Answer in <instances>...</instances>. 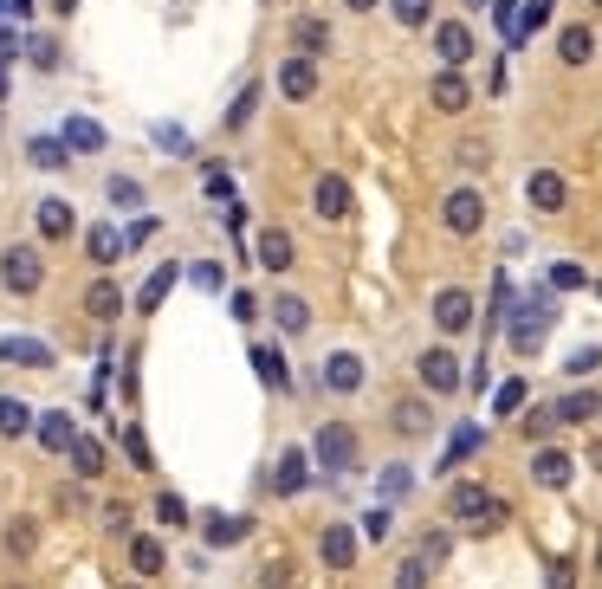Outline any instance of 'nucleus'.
Instances as JSON below:
<instances>
[{
    "instance_id": "f257e3e1",
    "label": "nucleus",
    "mask_w": 602,
    "mask_h": 589,
    "mask_svg": "<svg viewBox=\"0 0 602 589\" xmlns=\"http://www.w3.org/2000/svg\"><path fill=\"white\" fill-rule=\"evenodd\" d=\"M551 324H557L551 292H531V298H518L512 318H505V344H512L518 356H538V344H544V331H551Z\"/></svg>"
},
{
    "instance_id": "f03ea898",
    "label": "nucleus",
    "mask_w": 602,
    "mask_h": 589,
    "mask_svg": "<svg viewBox=\"0 0 602 589\" xmlns=\"http://www.w3.org/2000/svg\"><path fill=\"white\" fill-rule=\"evenodd\" d=\"M441 227L454 240H473L486 227V195L473 182H460V188H447V201H441Z\"/></svg>"
},
{
    "instance_id": "7ed1b4c3",
    "label": "nucleus",
    "mask_w": 602,
    "mask_h": 589,
    "mask_svg": "<svg viewBox=\"0 0 602 589\" xmlns=\"http://www.w3.org/2000/svg\"><path fill=\"white\" fill-rule=\"evenodd\" d=\"M415 376H421V389H428V395H454L460 382H467V376H460V356L447 350V344H428V350H421L415 356Z\"/></svg>"
},
{
    "instance_id": "20e7f679",
    "label": "nucleus",
    "mask_w": 602,
    "mask_h": 589,
    "mask_svg": "<svg viewBox=\"0 0 602 589\" xmlns=\"http://www.w3.org/2000/svg\"><path fill=\"white\" fill-rule=\"evenodd\" d=\"M0 285L20 292V298H33L39 285H46V259H39L33 246H7V253H0Z\"/></svg>"
},
{
    "instance_id": "39448f33",
    "label": "nucleus",
    "mask_w": 602,
    "mask_h": 589,
    "mask_svg": "<svg viewBox=\"0 0 602 589\" xmlns=\"http://www.w3.org/2000/svg\"><path fill=\"white\" fill-rule=\"evenodd\" d=\"M311 460H318L324 473H350L357 467V434H350L344 421H324L318 441H311Z\"/></svg>"
},
{
    "instance_id": "423d86ee",
    "label": "nucleus",
    "mask_w": 602,
    "mask_h": 589,
    "mask_svg": "<svg viewBox=\"0 0 602 589\" xmlns=\"http://www.w3.org/2000/svg\"><path fill=\"white\" fill-rule=\"evenodd\" d=\"M492 505H499V499H492L480 479H454V486H447V518H460V525H473V531L486 525Z\"/></svg>"
},
{
    "instance_id": "0eeeda50",
    "label": "nucleus",
    "mask_w": 602,
    "mask_h": 589,
    "mask_svg": "<svg viewBox=\"0 0 602 589\" xmlns=\"http://www.w3.org/2000/svg\"><path fill=\"white\" fill-rule=\"evenodd\" d=\"M350 208H357V195H350L344 175H318L311 182V214L318 221H350Z\"/></svg>"
},
{
    "instance_id": "6e6552de",
    "label": "nucleus",
    "mask_w": 602,
    "mask_h": 589,
    "mask_svg": "<svg viewBox=\"0 0 602 589\" xmlns=\"http://www.w3.org/2000/svg\"><path fill=\"white\" fill-rule=\"evenodd\" d=\"M428 104H434L441 117H460V111L473 104V85L460 78V65H441V72H434V85H428Z\"/></svg>"
},
{
    "instance_id": "1a4fd4ad",
    "label": "nucleus",
    "mask_w": 602,
    "mask_h": 589,
    "mask_svg": "<svg viewBox=\"0 0 602 589\" xmlns=\"http://www.w3.org/2000/svg\"><path fill=\"white\" fill-rule=\"evenodd\" d=\"M279 91H285L292 104L318 98V59H305V52H285V59H279Z\"/></svg>"
},
{
    "instance_id": "9d476101",
    "label": "nucleus",
    "mask_w": 602,
    "mask_h": 589,
    "mask_svg": "<svg viewBox=\"0 0 602 589\" xmlns=\"http://www.w3.org/2000/svg\"><path fill=\"white\" fill-rule=\"evenodd\" d=\"M570 479H577V460H570L564 447H538V454H531V486H544V492H564Z\"/></svg>"
},
{
    "instance_id": "9b49d317",
    "label": "nucleus",
    "mask_w": 602,
    "mask_h": 589,
    "mask_svg": "<svg viewBox=\"0 0 602 589\" xmlns=\"http://www.w3.org/2000/svg\"><path fill=\"white\" fill-rule=\"evenodd\" d=\"M434 59L441 65H467L473 59V26L467 20H434Z\"/></svg>"
},
{
    "instance_id": "f8f14e48",
    "label": "nucleus",
    "mask_w": 602,
    "mask_h": 589,
    "mask_svg": "<svg viewBox=\"0 0 602 589\" xmlns=\"http://www.w3.org/2000/svg\"><path fill=\"white\" fill-rule=\"evenodd\" d=\"M434 324H441L447 337H460L473 324V292H460V285H441L434 292Z\"/></svg>"
},
{
    "instance_id": "ddd939ff",
    "label": "nucleus",
    "mask_w": 602,
    "mask_h": 589,
    "mask_svg": "<svg viewBox=\"0 0 602 589\" xmlns=\"http://www.w3.org/2000/svg\"><path fill=\"white\" fill-rule=\"evenodd\" d=\"M363 376H369V369H363L357 350H331V356H324V389H331V395H357Z\"/></svg>"
},
{
    "instance_id": "4468645a",
    "label": "nucleus",
    "mask_w": 602,
    "mask_h": 589,
    "mask_svg": "<svg viewBox=\"0 0 602 589\" xmlns=\"http://www.w3.org/2000/svg\"><path fill=\"white\" fill-rule=\"evenodd\" d=\"M525 201H531V214H564V201H570L564 175H557V169H531V182H525Z\"/></svg>"
},
{
    "instance_id": "2eb2a0df",
    "label": "nucleus",
    "mask_w": 602,
    "mask_h": 589,
    "mask_svg": "<svg viewBox=\"0 0 602 589\" xmlns=\"http://www.w3.org/2000/svg\"><path fill=\"white\" fill-rule=\"evenodd\" d=\"M311 467H318V460H311L305 447H285V454H279V467H272V492H285V499H298V492L311 486Z\"/></svg>"
},
{
    "instance_id": "dca6fc26",
    "label": "nucleus",
    "mask_w": 602,
    "mask_h": 589,
    "mask_svg": "<svg viewBox=\"0 0 602 589\" xmlns=\"http://www.w3.org/2000/svg\"><path fill=\"white\" fill-rule=\"evenodd\" d=\"M318 557H324V570H357V531L350 525H324V538H318Z\"/></svg>"
},
{
    "instance_id": "f3484780",
    "label": "nucleus",
    "mask_w": 602,
    "mask_h": 589,
    "mask_svg": "<svg viewBox=\"0 0 602 589\" xmlns=\"http://www.w3.org/2000/svg\"><path fill=\"white\" fill-rule=\"evenodd\" d=\"M292 52L324 59V52H331V20H318V13H292Z\"/></svg>"
},
{
    "instance_id": "a211bd4d",
    "label": "nucleus",
    "mask_w": 602,
    "mask_h": 589,
    "mask_svg": "<svg viewBox=\"0 0 602 589\" xmlns=\"http://www.w3.org/2000/svg\"><path fill=\"white\" fill-rule=\"evenodd\" d=\"M389 421H395V434H408V441L434 434V408H428V395H402V402L389 408Z\"/></svg>"
},
{
    "instance_id": "6ab92c4d",
    "label": "nucleus",
    "mask_w": 602,
    "mask_h": 589,
    "mask_svg": "<svg viewBox=\"0 0 602 589\" xmlns=\"http://www.w3.org/2000/svg\"><path fill=\"white\" fill-rule=\"evenodd\" d=\"M253 259L266 272H285L298 259V246H292V234H285V227H266V234H259V246H253Z\"/></svg>"
},
{
    "instance_id": "aec40b11",
    "label": "nucleus",
    "mask_w": 602,
    "mask_h": 589,
    "mask_svg": "<svg viewBox=\"0 0 602 589\" xmlns=\"http://www.w3.org/2000/svg\"><path fill=\"white\" fill-rule=\"evenodd\" d=\"M72 441H78V421L65 415V408L39 415V447H46V454H72Z\"/></svg>"
},
{
    "instance_id": "412c9836",
    "label": "nucleus",
    "mask_w": 602,
    "mask_h": 589,
    "mask_svg": "<svg viewBox=\"0 0 602 589\" xmlns=\"http://www.w3.org/2000/svg\"><path fill=\"white\" fill-rule=\"evenodd\" d=\"M0 363H13V369H52V350L39 344V337H7V344H0Z\"/></svg>"
},
{
    "instance_id": "4be33fe9",
    "label": "nucleus",
    "mask_w": 602,
    "mask_h": 589,
    "mask_svg": "<svg viewBox=\"0 0 602 589\" xmlns=\"http://www.w3.org/2000/svg\"><path fill=\"white\" fill-rule=\"evenodd\" d=\"M72 227H78L72 201H59V195L39 201V234H46V240H72Z\"/></svg>"
},
{
    "instance_id": "5701e85b",
    "label": "nucleus",
    "mask_w": 602,
    "mask_h": 589,
    "mask_svg": "<svg viewBox=\"0 0 602 589\" xmlns=\"http://www.w3.org/2000/svg\"><path fill=\"white\" fill-rule=\"evenodd\" d=\"M162 564H169V551H162V538H149V531H136V538H130V570H136V577H162Z\"/></svg>"
},
{
    "instance_id": "b1692460",
    "label": "nucleus",
    "mask_w": 602,
    "mask_h": 589,
    "mask_svg": "<svg viewBox=\"0 0 602 589\" xmlns=\"http://www.w3.org/2000/svg\"><path fill=\"white\" fill-rule=\"evenodd\" d=\"M557 59L564 65H590L596 59V33L590 26H564V33H557Z\"/></svg>"
},
{
    "instance_id": "393cba45",
    "label": "nucleus",
    "mask_w": 602,
    "mask_h": 589,
    "mask_svg": "<svg viewBox=\"0 0 602 589\" xmlns=\"http://www.w3.org/2000/svg\"><path fill=\"white\" fill-rule=\"evenodd\" d=\"M272 318H279L285 337H305V331H311V305H305V298H292V292L272 298Z\"/></svg>"
},
{
    "instance_id": "a878e982",
    "label": "nucleus",
    "mask_w": 602,
    "mask_h": 589,
    "mask_svg": "<svg viewBox=\"0 0 602 589\" xmlns=\"http://www.w3.org/2000/svg\"><path fill=\"white\" fill-rule=\"evenodd\" d=\"M65 460H72V473H78V479H104V441H91V434H78Z\"/></svg>"
},
{
    "instance_id": "bb28decb",
    "label": "nucleus",
    "mask_w": 602,
    "mask_h": 589,
    "mask_svg": "<svg viewBox=\"0 0 602 589\" xmlns=\"http://www.w3.org/2000/svg\"><path fill=\"white\" fill-rule=\"evenodd\" d=\"M246 531H253V518H227V512H214L208 525H201V538H208L214 551H227V544H240Z\"/></svg>"
},
{
    "instance_id": "cd10ccee",
    "label": "nucleus",
    "mask_w": 602,
    "mask_h": 589,
    "mask_svg": "<svg viewBox=\"0 0 602 589\" xmlns=\"http://www.w3.org/2000/svg\"><path fill=\"white\" fill-rule=\"evenodd\" d=\"M557 415H564L570 428H583V421H596V415H602V395H596V389H570L564 402H557Z\"/></svg>"
},
{
    "instance_id": "c85d7f7f",
    "label": "nucleus",
    "mask_w": 602,
    "mask_h": 589,
    "mask_svg": "<svg viewBox=\"0 0 602 589\" xmlns=\"http://www.w3.org/2000/svg\"><path fill=\"white\" fill-rule=\"evenodd\" d=\"M39 421H33V408L20 402V395H0V434H7V441H20V434H33Z\"/></svg>"
},
{
    "instance_id": "c756f323",
    "label": "nucleus",
    "mask_w": 602,
    "mask_h": 589,
    "mask_svg": "<svg viewBox=\"0 0 602 589\" xmlns=\"http://www.w3.org/2000/svg\"><path fill=\"white\" fill-rule=\"evenodd\" d=\"M85 311H91L98 324H111V318H123V292H117L111 279H98V285L85 292Z\"/></svg>"
},
{
    "instance_id": "7c9ffc66",
    "label": "nucleus",
    "mask_w": 602,
    "mask_h": 589,
    "mask_svg": "<svg viewBox=\"0 0 602 589\" xmlns=\"http://www.w3.org/2000/svg\"><path fill=\"white\" fill-rule=\"evenodd\" d=\"M26 156H33V169H65V162H72V143H65V136H33Z\"/></svg>"
},
{
    "instance_id": "2f4dec72",
    "label": "nucleus",
    "mask_w": 602,
    "mask_h": 589,
    "mask_svg": "<svg viewBox=\"0 0 602 589\" xmlns=\"http://www.w3.org/2000/svg\"><path fill=\"white\" fill-rule=\"evenodd\" d=\"M253 369H259V382H266V389L285 395V382H292V376H285V350H279V344H259V350H253Z\"/></svg>"
},
{
    "instance_id": "473e14b6",
    "label": "nucleus",
    "mask_w": 602,
    "mask_h": 589,
    "mask_svg": "<svg viewBox=\"0 0 602 589\" xmlns=\"http://www.w3.org/2000/svg\"><path fill=\"white\" fill-rule=\"evenodd\" d=\"M169 285H175V259H162V266L143 279V292H136V311H156L162 298H169Z\"/></svg>"
},
{
    "instance_id": "72a5a7b5",
    "label": "nucleus",
    "mask_w": 602,
    "mask_h": 589,
    "mask_svg": "<svg viewBox=\"0 0 602 589\" xmlns=\"http://www.w3.org/2000/svg\"><path fill=\"white\" fill-rule=\"evenodd\" d=\"M123 246H130V240H123L117 227H91V234H85V253L98 259V266H117V253H123Z\"/></svg>"
},
{
    "instance_id": "f704fd0d",
    "label": "nucleus",
    "mask_w": 602,
    "mask_h": 589,
    "mask_svg": "<svg viewBox=\"0 0 602 589\" xmlns=\"http://www.w3.org/2000/svg\"><path fill=\"white\" fill-rule=\"evenodd\" d=\"M253 111H259V85H240V98L227 104V130H246V123H253Z\"/></svg>"
},
{
    "instance_id": "c9c22d12",
    "label": "nucleus",
    "mask_w": 602,
    "mask_h": 589,
    "mask_svg": "<svg viewBox=\"0 0 602 589\" xmlns=\"http://www.w3.org/2000/svg\"><path fill=\"white\" fill-rule=\"evenodd\" d=\"M544 13H551V0H525V13H518V26H512V46H525V39L538 33Z\"/></svg>"
},
{
    "instance_id": "e433bc0d",
    "label": "nucleus",
    "mask_w": 602,
    "mask_h": 589,
    "mask_svg": "<svg viewBox=\"0 0 602 589\" xmlns=\"http://www.w3.org/2000/svg\"><path fill=\"white\" fill-rule=\"evenodd\" d=\"M123 454H130V467H136V473H156V454H149L143 428H123Z\"/></svg>"
},
{
    "instance_id": "4c0bfd02",
    "label": "nucleus",
    "mask_w": 602,
    "mask_h": 589,
    "mask_svg": "<svg viewBox=\"0 0 602 589\" xmlns=\"http://www.w3.org/2000/svg\"><path fill=\"white\" fill-rule=\"evenodd\" d=\"M65 143H72V149H104V130L91 117H72V123H65Z\"/></svg>"
},
{
    "instance_id": "58836bf2",
    "label": "nucleus",
    "mask_w": 602,
    "mask_h": 589,
    "mask_svg": "<svg viewBox=\"0 0 602 589\" xmlns=\"http://www.w3.org/2000/svg\"><path fill=\"white\" fill-rule=\"evenodd\" d=\"M395 589H428V557H402V564H395Z\"/></svg>"
},
{
    "instance_id": "ea45409f",
    "label": "nucleus",
    "mask_w": 602,
    "mask_h": 589,
    "mask_svg": "<svg viewBox=\"0 0 602 589\" xmlns=\"http://www.w3.org/2000/svg\"><path fill=\"white\" fill-rule=\"evenodd\" d=\"M467 454H480V428H460L454 441H447V460H441V473H447V467H460Z\"/></svg>"
},
{
    "instance_id": "a19ab883",
    "label": "nucleus",
    "mask_w": 602,
    "mask_h": 589,
    "mask_svg": "<svg viewBox=\"0 0 602 589\" xmlns=\"http://www.w3.org/2000/svg\"><path fill=\"white\" fill-rule=\"evenodd\" d=\"M454 162H460V169H467V175H480V169H486V162H492V149L480 143V136H467V143H460V149H454Z\"/></svg>"
},
{
    "instance_id": "79ce46f5",
    "label": "nucleus",
    "mask_w": 602,
    "mask_h": 589,
    "mask_svg": "<svg viewBox=\"0 0 602 589\" xmlns=\"http://www.w3.org/2000/svg\"><path fill=\"white\" fill-rule=\"evenodd\" d=\"M26 59H33L39 72H59V39H46V33H39V39H26Z\"/></svg>"
},
{
    "instance_id": "37998d69",
    "label": "nucleus",
    "mask_w": 602,
    "mask_h": 589,
    "mask_svg": "<svg viewBox=\"0 0 602 589\" xmlns=\"http://www.w3.org/2000/svg\"><path fill=\"white\" fill-rule=\"evenodd\" d=\"M525 395H531V389H525L518 376H512V382H499V395H492V415H512V408H525Z\"/></svg>"
},
{
    "instance_id": "c03bdc74",
    "label": "nucleus",
    "mask_w": 602,
    "mask_h": 589,
    "mask_svg": "<svg viewBox=\"0 0 602 589\" xmlns=\"http://www.w3.org/2000/svg\"><path fill=\"white\" fill-rule=\"evenodd\" d=\"M421 557H428V570L447 564V557H454V531H428V538H421Z\"/></svg>"
},
{
    "instance_id": "a18cd8bd",
    "label": "nucleus",
    "mask_w": 602,
    "mask_h": 589,
    "mask_svg": "<svg viewBox=\"0 0 602 589\" xmlns=\"http://www.w3.org/2000/svg\"><path fill=\"white\" fill-rule=\"evenodd\" d=\"M389 7H395V20H402V26H428L434 20V0H389Z\"/></svg>"
},
{
    "instance_id": "49530a36",
    "label": "nucleus",
    "mask_w": 602,
    "mask_h": 589,
    "mask_svg": "<svg viewBox=\"0 0 602 589\" xmlns=\"http://www.w3.org/2000/svg\"><path fill=\"white\" fill-rule=\"evenodd\" d=\"M557 421H564V415H557V402H544V408H531V415H525V434H531V441H544Z\"/></svg>"
},
{
    "instance_id": "de8ad7c7",
    "label": "nucleus",
    "mask_w": 602,
    "mask_h": 589,
    "mask_svg": "<svg viewBox=\"0 0 602 589\" xmlns=\"http://www.w3.org/2000/svg\"><path fill=\"white\" fill-rule=\"evenodd\" d=\"M564 369H570V376H577V382H583V376H596V369H602V344H583V350L570 356Z\"/></svg>"
},
{
    "instance_id": "09e8293b",
    "label": "nucleus",
    "mask_w": 602,
    "mask_h": 589,
    "mask_svg": "<svg viewBox=\"0 0 602 589\" xmlns=\"http://www.w3.org/2000/svg\"><path fill=\"white\" fill-rule=\"evenodd\" d=\"M111 201H117V208H143V182H130V175H111Z\"/></svg>"
},
{
    "instance_id": "8fccbe9b",
    "label": "nucleus",
    "mask_w": 602,
    "mask_h": 589,
    "mask_svg": "<svg viewBox=\"0 0 602 589\" xmlns=\"http://www.w3.org/2000/svg\"><path fill=\"white\" fill-rule=\"evenodd\" d=\"M156 518H162V525H175V531H182V525H188V505L175 499V492H162V499H156Z\"/></svg>"
},
{
    "instance_id": "3c124183",
    "label": "nucleus",
    "mask_w": 602,
    "mask_h": 589,
    "mask_svg": "<svg viewBox=\"0 0 602 589\" xmlns=\"http://www.w3.org/2000/svg\"><path fill=\"white\" fill-rule=\"evenodd\" d=\"M33 538H39V531H33V518L7 525V551H13V557H26V551H33Z\"/></svg>"
},
{
    "instance_id": "603ef678",
    "label": "nucleus",
    "mask_w": 602,
    "mask_h": 589,
    "mask_svg": "<svg viewBox=\"0 0 602 589\" xmlns=\"http://www.w3.org/2000/svg\"><path fill=\"white\" fill-rule=\"evenodd\" d=\"M551 285L557 292H577V285H590V279H583V266H551Z\"/></svg>"
},
{
    "instance_id": "864d4df0",
    "label": "nucleus",
    "mask_w": 602,
    "mask_h": 589,
    "mask_svg": "<svg viewBox=\"0 0 602 589\" xmlns=\"http://www.w3.org/2000/svg\"><path fill=\"white\" fill-rule=\"evenodd\" d=\"M363 538H389V512H382V505H376V512H363Z\"/></svg>"
},
{
    "instance_id": "5fc2aeb1",
    "label": "nucleus",
    "mask_w": 602,
    "mask_h": 589,
    "mask_svg": "<svg viewBox=\"0 0 602 589\" xmlns=\"http://www.w3.org/2000/svg\"><path fill=\"white\" fill-rule=\"evenodd\" d=\"M402 492H408V473L389 467V473H382V499H402Z\"/></svg>"
},
{
    "instance_id": "6e6d98bb",
    "label": "nucleus",
    "mask_w": 602,
    "mask_h": 589,
    "mask_svg": "<svg viewBox=\"0 0 602 589\" xmlns=\"http://www.w3.org/2000/svg\"><path fill=\"white\" fill-rule=\"evenodd\" d=\"M234 318H240V324L259 318V298H253V292H234Z\"/></svg>"
},
{
    "instance_id": "4d7b16f0",
    "label": "nucleus",
    "mask_w": 602,
    "mask_h": 589,
    "mask_svg": "<svg viewBox=\"0 0 602 589\" xmlns=\"http://www.w3.org/2000/svg\"><path fill=\"white\" fill-rule=\"evenodd\" d=\"M0 13H7V20H26V13H33V0H0Z\"/></svg>"
},
{
    "instance_id": "13d9d810",
    "label": "nucleus",
    "mask_w": 602,
    "mask_h": 589,
    "mask_svg": "<svg viewBox=\"0 0 602 589\" xmlns=\"http://www.w3.org/2000/svg\"><path fill=\"white\" fill-rule=\"evenodd\" d=\"M551 589H577V577H570V564H551Z\"/></svg>"
},
{
    "instance_id": "bf43d9fd",
    "label": "nucleus",
    "mask_w": 602,
    "mask_h": 589,
    "mask_svg": "<svg viewBox=\"0 0 602 589\" xmlns=\"http://www.w3.org/2000/svg\"><path fill=\"white\" fill-rule=\"evenodd\" d=\"M344 7H350V13H369V7H382V0H344Z\"/></svg>"
},
{
    "instance_id": "052dcab7",
    "label": "nucleus",
    "mask_w": 602,
    "mask_h": 589,
    "mask_svg": "<svg viewBox=\"0 0 602 589\" xmlns=\"http://www.w3.org/2000/svg\"><path fill=\"white\" fill-rule=\"evenodd\" d=\"M78 7V0H52V13H72Z\"/></svg>"
},
{
    "instance_id": "680f3d73",
    "label": "nucleus",
    "mask_w": 602,
    "mask_h": 589,
    "mask_svg": "<svg viewBox=\"0 0 602 589\" xmlns=\"http://www.w3.org/2000/svg\"><path fill=\"white\" fill-rule=\"evenodd\" d=\"M0 98H7V59H0Z\"/></svg>"
},
{
    "instance_id": "e2e57ef3",
    "label": "nucleus",
    "mask_w": 602,
    "mask_h": 589,
    "mask_svg": "<svg viewBox=\"0 0 602 589\" xmlns=\"http://www.w3.org/2000/svg\"><path fill=\"white\" fill-rule=\"evenodd\" d=\"M590 7H596V13H602V0H590Z\"/></svg>"
},
{
    "instance_id": "0e129e2a",
    "label": "nucleus",
    "mask_w": 602,
    "mask_h": 589,
    "mask_svg": "<svg viewBox=\"0 0 602 589\" xmlns=\"http://www.w3.org/2000/svg\"><path fill=\"white\" fill-rule=\"evenodd\" d=\"M596 570H602V551H596Z\"/></svg>"
},
{
    "instance_id": "69168bd1",
    "label": "nucleus",
    "mask_w": 602,
    "mask_h": 589,
    "mask_svg": "<svg viewBox=\"0 0 602 589\" xmlns=\"http://www.w3.org/2000/svg\"><path fill=\"white\" fill-rule=\"evenodd\" d=\"M596 292H602V285H596Z\"/></svg>"
},
{
    "instance_id": "338daca9",
    "label": "nucleus",
    "mask_w": 602,
    "mask_h": 589,
    "mask_svg": "<svg viewBox=\"0 0 602 589\" xmlns=\"http://www.w3.org/2000/svg\"><path fill=\"white\" fill-rule=\"evenodd\" d=\"M130 589H136V583H130Z\"/></svg>"
}]
</instances>
